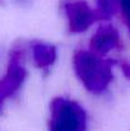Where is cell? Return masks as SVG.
<instances>
[{"label":"cell","mask_w":130,"mask_h":131,"mask_svg":"<svg viewBox=\"0 0 130 131\" xmlns=\"http://www.w3.org/2000/svg\"><path fill=\"white\" fill-rule=\"evenodd\" d=\"M50 131H86L83 111L77 104L66 101L54 103Z\"/></svg>","instance_id":"obj_1"},{"label":"cell","mask_w":130,"mask_h":131,"mask_svg":"<svg viewBox=\"0 0 130 131\" xmlns=\"http://www.w3.org/2000/svg\"><path fill=\"white\" fill-rule=\"evenodd\" d=\"M117 43V35L114 29H103L93 38V46L99 52H106Z\"/></svg>","instance_id":"obj_4"},{"label":"cell","mask_w":130,"mask_h":131,"mask_svg":"<svg viewBox=\"0 0 130 131\" xmlns=\"http://www.w3.org/2000/svg\"><path fill=\"white\" fill-rule=\"evenodd\" d=\"M69 15H70V23L73 26V29H84L91 22L92 12L88 9L86 4L75 3L69 5Z\"/></svg>","instance_id":"obj_3"},{"label":"cell","mask_w":130,"mask_h":131,"mask_svg":"<svg viewBox=\"0 0 130 131\" xmlns=\"http://www.w3.org/2000/svg\"><path fill=\"white\" fill-rule=\"evenodd\" d=\"M78 71L82 79L91 89L98 90L107 85L111 79L110 66L91 55H81L77 61Z\"/></svg>","instance_id":"obj_2"}]
</instances>
